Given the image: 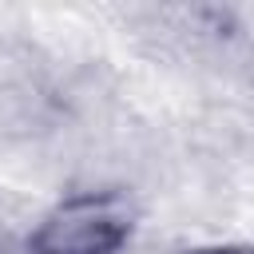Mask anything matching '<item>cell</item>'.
Wrapping results in <instances>:
<instances>
[{"label":"cell","instance_id":"7a4b0ae2","mask_svg":"<svg viewBox=\"0 0 254 254\" xmlns=\"http://www.w3.org/2000/svg\"><path fill=\"white\" fill-rule=\"evenodd\" d=\"M183 254H254V242H210V246H194Z\"/></svg>","mask_w":254,"mask_h":254},{"label":"cell","instance_id":"6da1fadb","mask_svg":"<svg viewBox=\"0 0 254 254\" xmlns=\"http://www.w3.org/2000/svg\"><path fill=\"white\" fill-rule=\"evenodd\" d=\"M139 230V206L119 187L60 194L28 230V254H119Z\"/></svg>","mask_w":254,"mask_h":254}]
</instances>
